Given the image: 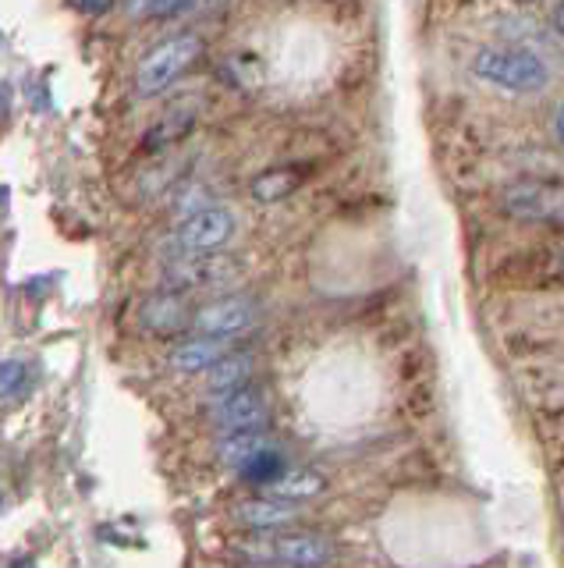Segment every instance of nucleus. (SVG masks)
<instances>
[{"instance_id": "f257e3e1", "label": "nucleus", "mask_w": 564, "mask_h": 568, "mask_svg": "<svg viewBox=\"0 0 564 568\" xmlns=\"http://www.w3.org/2000/svg\"><path fill=\"white\" fill-rule=\"evenodd\" d=\"M475 79H483L486 85H498L504 93H543L551 85V68L540 58L536 50L522 47H486L475 53L472 61Z\"/></svg>"}, {"instance_id": "f03ea898", "label": "nucleus", "mask_w": 564, "mask_h": 568, "mask_svg": "<svg viewBox=\"0 0 564 568\" xmlns=\"http://www.w3.org/2000/svg\"><path fill=\"white\" fill-rule=\"evenodd\" d=\"M199 53H203V40L196 32H178V36H171V40L156 43L135 68V89L143 97L164 93V89H171L199 61Z\"/></svg>"}, {"instance_id": "7ed1b4c3", "label": "nucleus", "mask_w": 564, "mask_h": 568, "mask_svg": "<svg viewBox=\"0 0 564 568\" xmlns=\"http://www.w3.org/2000/svg\"><path fill=\"white\" fill-rule=\"evenodd\" d=\"M501 206L522 224H543L564 231V182L522 178V182L501 192Z\"/></svg>"}, {"instance_id": "20e7f679", "label": "nucleus", "mask_w": 564, "mask_h": 568, "mask_svg": "<svg viewBox=\"0 0 564 568\" xmlns=\"http://www.w3.org/2000/svg\"><path fill=\"white\" fill-rule=\"evenodd\" d=\"M235 235V210L227 206H199L192 210L182 221L178 235H174V245L178 253L192 256V253H217L221 245H227Z\"/></svg>"}, {"instance_id": "39448f33", "label": "nucleus", "mask_w": 564, "mask_h": 568, "mask_svg": "<svg viewBox=\"0 0 564 568\" xmlns=\"http://www.w3.org/2000/svg\"><path fill=\"white\" fill-rule=\"evenodd\" d=\"M259 320V306L256 298L249 295H224V298H214L199 306L192 313V331L196 334H214V337H238L249 327H256Z\"/></svg>"}, {"instance_id": "423d86ee", "label": "nucleus", "mask_w": 564, "mask_h": 568, "mask_svg": "<svg viewBox=\"0 0 564 568\" xmlns=\"http://www.w3.org/2000/svg\"><path fill=\"white\" fill-rule=\"evenodd\" d=\"M209 419H214L224 434H238V430H263L270 419V405L267 395L259 387L242 384L235 390H224L217 402L209 405Z\"/></svg>"}, {"instance_id": "0eeeda50", "label": "nucleus", "mask_w": 564, "mask_h": 568, "mask_svg": "<svg viewBox=\"0 0 564 568\" xmlns=\"http://www.w3.org/2000/svg\"><path fill=\"white\" fill-rule=\"evenodd\" d=\"M235 277V263L217 253H192L185 260L167 263L164 284L171 292H188V288H206V284H224Z\"/></svg>"}, {"instance_id": "6e6552de", "label": "nucleus", "mask_w": 564, "mask_h": 568, "mask_svg": "<svg viewBox=\"0 0 564 568\" xmlns=\"http://www.w3.org/2000/svg\"><path fill=\"white\" fill-rule=\"evenodd\" d=\"M263 558L285 561L295 568H320L330 561V544L324 537H309V532H285V537L267 540V547H259Z\"/></svg>"}, {"instance_id": "1a4fd4ad", "label": "nucleus", "mask_w": 564, "mask_h": 568, "mask_svg": "<svg viewBox=\"0 0 564 568\" xmlns=\"http://www.w3.org/2000/svg\"><path fill=\"white\" fill-rule=\"evenodd\" d=\"M139 320H143V327L153 331V334H178V331H185L192 324V313L185 306V295L167 288V292L143 302Z\"/></svg>"}, {"instance_id": "9d476101", "label": "nucleus", "mask_w": 564, "mask_h": 568, "mask_svg": "<svg viewBox=\"0 0 564 568\" xmlns=\"http://www.w3.org/2000/svg\"><path fill=\"white\" fill-rule=\"evenodd\" d=\"M232 352V337H214V334H199L188 337L178 348L171 352V369L178 373H206L217 359Z\"/></svg>"}, {"instance_id": "9b49d317", "label": "nucleus", "mask_w": 564, "mask_h": 568, "mask_svg": "<svg viewBox=\"0 0 564 568\" xmlns=\"http://www.w3.org/2000/svg\"><path fill=\"white\" fill-rule=\"evenodd\" d=\"M249 377H253V355L227 352L224 359H217L206 369V387L214 390V395H224V390H235L242 384H249Z\"/></svg>"}, {"instance_id": "f8f14e48", "label": "nucleus", "mask_w": 564, "mask_h": 568, "mask_svg": "<svg viewBox=\"0 0 564 568\" xmlns=\"http://www.w3.org/2000/svg\"><path fill=\"white\" fill-rule=\"evenodd\" d=\"M267 448H270V437L263 430H238V434H227L221 440V462L232 469H242L253 455L267 452Z\"/></svg>"}, {"instance_id": "ddd939ff", "label": "nucleus", "mask_w": 564, "mask_h": 568, "mask_svg": "<svg viewBox=\"0 0 564 568\" xmlns=\"http://www.w3.org/2000/svg\"><path fill=\"white\" fill-rule=\"evenodd\" d=\"M235 519L242 526H253V529H280L295 519V511L280 501H245L235 508Z\"/></svg>"}, {"instance_id": "4468645a", "label": "nucleus", "mask_w": 564, "mask_h": 568, "mask_svg": "<svg viewBox=\"0 0 564 568\" xmlns=\"http://www.w3.org/2000/svg\"><path fill=\"white\" fill-rule=\"evenodd\" d=\"M238 473H242V479H249V484H256V487H270L274 479H280V476L288 473V462L270 444L267 452H259V455H253L249 462H245Z\"/></svg>"}, {"instance_id": "2eb2a0df", "label": "nucleus", "mask_w": 564, "mask_h": 568, "mask_svg": "<svg viewBox=\"0 0 564 568\" xmlns=\"http://www.w3.org/2000/svg\"><path fill=\"white\" fill-rule=\"evenodd\" d=\"M298 171H291V168H274V171H267V174H259L256 182H253V200H259V203H277V200H285V195H291L295 189H298Z\"/></svg>"}, {"instance_id": "dca6fc26", "label": "nucleus", "mask_w": 564, "mask_h": 568, "mask_svg": "<svg viewBox=\"0 0 564 568\" xmlns=\"http://www.w3.org/2000/svg\"><path fill=\"white\" fill-rule=\"evenodd\" d=\"M324 490V476L316 473H285L270 484V494L285 497V501H302V497H316Z\"/></svg>"}, {"instance_id": "f3484780", "label": "nucleus", "mask_w": 564, "mask_h": 568, "mask_svg": "<svg viewBox=\"0 0 564 568\" xmlns=\"http://www.w3.org/2000/svg\"><path fill=\"white\" fill-rule=\"evenodd\" d=\"M192 118H196V114H192V106H182V114H178V111H171L161 124H153V129L146 132V146H150V150L167 146V142H174V139H178V135L188 129Z\"/></svg>"}, {"instance_id": "a211bd4d", "label": "nucleus", "mask_w": 564, "mask_h": 568, "mask_svg": "<svg viewBox=\"0 0 564 568\" xmlns=\"http://www.w3.org/2000/svg\"><path fill=\"white\" fill-rule=\"evenodd\" d=\"M29 387V366L22 359H0V402L19 398Z\"/></svg>"}, {"instance_id": "6ab92c4d", "label": "nucleus", "mask_w": 564, "mask_h": 568, "mask_svg": "<svg viewBox=\"0 0 564 568\" xmlns=\"http://www.w3.org/2000/svg\"><path fill=\"white\" fill-rule=\"evenodd\" d=\"M192 4H196V0H150V14L153 18H178Z\"/></svg>"}, {"instance_id": "aec40b11", "label": "nucleus", "mask_w": 564, "mask_h": 568, "mask_svg": "<svg viewBox=\"0 0 564 568\" xmlns=\"http://www.w3.org/2000/svg\"><path fill=\"white\" fill-rule=\"evenodd\" d=\"M75 11H82V14H107L111 8H114V0H68Z\"/></svg>"}, {"instance_id": "412c9836", "label": "nucleus", "mask_w": 564, "mask_h": 568, "mask_svg": "<svg viewBox=\"0 0 564 568\" xmlns=\"http://www.w3.org/2000/svg\"><path fill=\"white\" fill-rule=\"evenodd\" d=\"M554 132H557V142L564 146V103L557 106V118H554Z\"/></svg>"}, {"instance_id": "4be33fe9", "label": "nucleus", "mask_w": 564, "mask_h": 568, "mask_svg": "<svg viewBox=\"0 0 564 568\" xmlns=\"http://www.w3.org/2000/svg\"><path fill=\"white\" fill-rule=\"evenodd\" d=\"M554 32L561 36V40H564V0H561L557 11H554Z\"/></svg>"}, {"instance_id": "5701e85b", "label": "nucleus", "mask_w": 564, "mask_h": 568, "mask_svg": "<svg viewBox=\"0 0 564 568\" xmlns=\"http://www.w3.org/2000/svg\"><path fill=\"white\" fill-rule=\"evenodd\" d=\"M11 568H37V561H29V558H25V561H14Z\"/></svg>"}, {"instance_id": "b1692460", "label": "nucleus", "mask_w": 564, "mask_h": 568, "mask_svg": "<svg viewBox=\"0 0 564 568\" xmlns=\"http://www.w3.org/2000/svg\"><path fill=\"white\" fill-rule=\"evenodd\" d=\"M249 568H267V565H249Z\"/></svg>"}, {"instance_id": "393cba45", "label": "nucleus", "mask_w": 564, "mask_h": 568, "mask_svg": "<svg viewBox=\"0 0 564 568\" xmlns=\"http://www.w3.org/2000/svg\"><path fill=\"white\" fill-rule=\"evenodd\" d=\"M561 271H564V256H561Z\"/></svg>"}]
</instances>
